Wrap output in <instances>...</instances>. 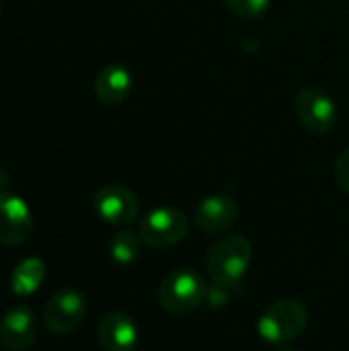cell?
Wrapping results in <instances>:
<instances>
[{
	"mask_svg": "<svg viewBox=\"0 0 349 351\" xmlns=\"http://www.w3.org/2000/svg\"><path fill=\"white\" fill-rule=\"evenodd\" d=\"M43 280H45V263L37 257H29L14 267L10 276V290L14 292V296L27 298L39 290Z\"/></svg>",
	"mask_w": 349,
	"mask_h": 351,
	"instance_id": "cell-13",
	"label": "cell"
},
{
	"mask_svg": "<svg viewBox=\"0 0 349 351\" xmlns=\"http://www.w3.org/2000/svg\"><path fill=\"white\" fill-rule=\"evenodd\" d=\"M132 90V74L121 64H107L95 78V95L105 105H119Z\"/></svg>",
	"mask_w": 349,
	"mask_h": 351,
	"instance_id": "cell-12",
	"label": "cell"
},
{
	"mask_svg": "<svg viewBox=\"0 0 349 351\" xmlns=\"http://www.w3.org/2000/svg\"><path fill=\"white\" fill-rule=\"evenodd\" d=\"M140 249H142V239L136 232L130 230H121L117 232L111 243H109V255L117 265H130L140 257Z\"/></svg>",
	"mask_w": 349,
	"mask_h": 351,
	"instance_id": "cell-14",
	"label": "cell"
},
{
	"mask_svg": "<svg viewBox=\"0 0 349 351\" xmlns=\"http://www.w3.org/2000/svg\"><path fill=\"white\" fill-rule=\"evenodd\" d=\"M37 337V319L31 308L14 306L0 323V343L8 351H25Z\"/></svg>",
	"mask_w": 349,
	"mask_h": 351,
	"instance_id": "cell-9",
	"label": "cell"
},
{
	"mask_svg": "<svg viewBox=\"0 0 349 351\" xmlns=\"http://www.w3.org/2000/svg\"><path fill=\"white\" fill-rule=\"evenodd\" d=\"M99 341L105 351H134L138 343V329L134 321L119 313L113 311L105 315L99 323Z\"/></svg>",
	"mask_w": 349,
	"mask_h": 351,
	"instance_id": "cell-11",
	"label": "cell"
},
{
	"mask_svg": "<svg viewBox=\"0 0 349 351\" xmlns=\"http://www.w3.org/2000/svg\"><path fill=\"white\" fill-rule=\"evenodd\" d=\"M86 317V300L78 290L64 288L56 292L43 311L45 327L56 335L74 333Z\"/></svg>",
	"mask_w": 349,
	"mask_h": 351,
	"instance_id": "cell-5",
	"label": "cell"
},
{
	"mask_svg": "<svg viewBox=\"0 0 349 351\" xmlns=\"http://www.w3.org/2000/svg\"><path fill=\"white\" fill-rule=\"evenodd\" d=\"M33 232V216L29 206L14 193H0V243L19 247L29 241Z\"/></svg>",
	"mask_w": 349,
	"mask_h": 351,
	"instance_id": "cell-8",
	"label": "cell"
},
{
	"mask_svg": "<svg viewBox=\"0 0 349 351\" xmlns=\"http://www.w3.org/2000/svg\"><path fill=\"white\" fill-rule=\"evenodd\" d=\"M224 6L241 19H261L269 12L272 0H222Z\"/></svg>",
	"mask_w": 349,
	"mask_h": 351,
	"instance_id": "cell-15",
	"label": "cell"
},
{
	"mask_svg": "<svg viewBox=\"0 0 349 351\" xmlns=\"http://www.w3.org/2000/svg\"><path fill=\"white\" fill-rule=\"evenodd\" d=\"M251 263V245L241 234L220 239L208 253V271L212 280L226 288H237Z\"/></svg>",
	"mask_w": 349,
	"mask_h": 351,
	"instance_id": "cell-1",
	"label": "cell"
},
{
	"mask_svg": "<svg viewBox=\"0 0 349 351\" xmlns=\"http://www.w3.org/2000/svg\"><path fill=\"white\" fill-rule=\"evenodd\" d=\"M333 171H335V179H337V183L341 185V189L349 193V148H346V150L335 158Z\"/></svg>",
	"mask_w": 349,
	"mask_h": 351,
	"instance_id": "cell-16",
	"label": "cell"
},
{
	"mask_svg": "<svg viewBox=\"0 0 349 351\" xmlns=\"http://www.w3.org/2000/svg\"><path fill=\"white\" fill-rule=\"evenodd\" d=\"M294 113L298 121L313 134H329L337 123V107L333 99L315 86L300 90L294 99Z\"/></svg>",
	"mask_w": 349,
	"mask_h": 351,
	"instance_id": "cell-6",
	"label": "cell"
},
{
	"mask_svg": "<svg viewBox=\"0 0 349 351\" xmlns=\"http://www.w3.org/2000/svg\"><path fill=\"white\" fill-rule=\"evenodd\" d=\"M187 230H189L187 216L181 210L171 208V206H163V208L148 212L138 224V234L142 243L156 247V249L177 245L179 241L185 239Z\"/></svg>",
	"mask_w": 349,
	"mask_h": 351,
	"instance_id": "cell-4",
	"label": "cell"
},
{
	"mask_svg": "<svg viewBox=\"0 0 349 351\" xmlns=\"http://www.w3.org/2000/svg\"><path fill=\"white\" fill-rule=\"evenodd\" d=\"M239 218V204L224 193L208 195L200 202L195 210V224L208 234H218L228 230Z\"/></svg>",
	"mask_w": 349,
	"mask_h": 351,
	"instance_id": "cell-10",
	"label": "cell"
},
{
	"mask_svg": "<svg viewBox=\"0 0 349 351\" xmlns=\"http://www.w3.org/2000/svg\"><path fill=\"white\" fill-rule=\"evenodd\" d=\"M95 212L111 226H125L136 220L140 212L138 197L121 185H105L95 193Z\"/></svg>",
	"mask_w": 349,
	"mask_h": 351,
	"instance_id": "cell-7",
	"label": "cell"
},
{
	"mask_svg": "<svg viewBox=\"0 0 349 351\" xmlns=\"http://www.w3.org/2000/svg\"><path fill=\"white\" fill-rule=\"evenodd\" d=\"M208 290L206 280L193 269H175L160 282L158 300L171 315H189L206 302Z\"/></svg>",
	"mask_w": 349,
	"mask_h": 351,
	"instance_id": "cell-2",
	"label": "cell"
},
{
	"mask_svg": "<svg viewBox=\"0 0 349 351\" xmlns=\"http://www.w3.org/2000/svg\"><path fill=\"white\" fill-rule=\"evenodd\" d=\"M0 6H2V0H0Z\"/></svg>",
	"mask_w": 349,
	"mask_h": 351,
	"instance_id": "cell-17",
	"label": "cell"
},
{
	"mask_svg": "<svg viewBox=\"0 0 349 351\" xmlns=\"http://www.w3.org/2000/svg\"><path fill=\"white\" fill-rule=\"evenodd\" d=\"M309 313L298 300H280L274 302L259 319V335L274 346H286L294 341L306 327Z\"/></svg>",
	"mask_w": 349,
	"mask_h": 351,
	"instance_id": "cell-3",
	"label": "cell"
}]
</instances>
